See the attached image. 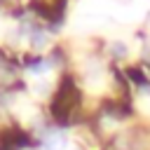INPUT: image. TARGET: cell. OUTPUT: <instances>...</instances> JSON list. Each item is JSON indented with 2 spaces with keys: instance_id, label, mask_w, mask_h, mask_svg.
Here are the masks:
<instances>
[{
  "instance_id": "3",
  "label": "cell",
  "mask_w": 150,
  "mask_h": 150,
  "mask_svg": "<svg viewBox=\"0 0 150 150\" xmlns=\"http://www.w3.org/2000/svg\"><path fill=\"white\" fill-rule=\"evenodd\" d=\"M112 52H115V54H124V45H115Z\"/></svg>"
},
{
  "instance_id": "1",
  "label": "cell",
  "mask_w": 150,
  "mask_h": 150,
  "mask_svg": "<svg viewBox=\"0 0 150 150\" xmlns=\"http://www.w3.org/2000/svg\"><path fill=\"white\" fill-rule=\"evenodd\" d=\"M63 145H66V136H61V134H59V136H56V134L49 136L47 143H45L47 150H63Z\"/></svg>"
},
{
  "instance_id": "2",
  "label": "cell",
  "mask_w": 150,
  "mask_h": 150,
  "mask_svg": "<svg viewBox=\"0 0 150 150\" xmlns=\"http://www.w3.org/2000/svg\"><path fill=\"white\" fill-rule=\"evenodd\" d=\"M33 45H35V47H45V35H42V33H38V35L33 38Z\"/></svg>"
}]
</instances>
